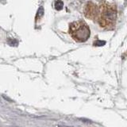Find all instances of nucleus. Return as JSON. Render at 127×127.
Wrapping results in <instances>:
<instances>
[{"instance_id":"f257e3e1","label":"nucleus","mask_w":127,"mask_h":127,"mask_svg":"<svg viewBox=\"0 0 127 127\" xmlns=\"http://www.w3.org/2000/svg\"><path fill=\"white\" fill-rule=\"evenodd\" d=\"M118 17L117 6L114 3L103 2L98 6V13L97 16L98 22L102 27L106 29H113L115 26Z\"/></svg>"},{"instance_id":"f03ea898","label":"nucleus","mask_w":127,"mask_h":127,"mask_svg":"<svg viewBox=\"0 0 127 127\" xmlns=\"http://www.w3.org/2000/svg\"><path fill=\"white\" fill-rule=\"evenodd\" d=\"M69 33L75 41L84 42L90 37L91 31L86 22L83 20H78L70 23Z\"/></svg>"},{"instance_id":"7ed1b4c3","label":"nucleus","mask_w":127,"mask_h":127,"mask_svg":"<svg viewBox=\"0 0 127 127\" xmlns=\"http://www.w3.org/2000/svg\"><path fill=\"white\" fill-rule=\"evenodd\" d=\"M98 13V6H97L95 3L89 2L87 3L84 9V14L86 18H90L91 20H95L97 18Z\"/></svg>"},{"instance_id":"20e7f679","label":"nucleus","mask_w":127,"mask_h":127,"mask_svg":"<svg viewBox=\"0 0 127 127\" xmlns=\"http://www.w3.org/2000/svg\"><path fill=\"white\" fill-rule=\"evenodd\" d=\"M63 6H64V3L61 0H57V1H56L55 2V8L56 10H61L63 9Z\"/></svg>"}]
</instances>
